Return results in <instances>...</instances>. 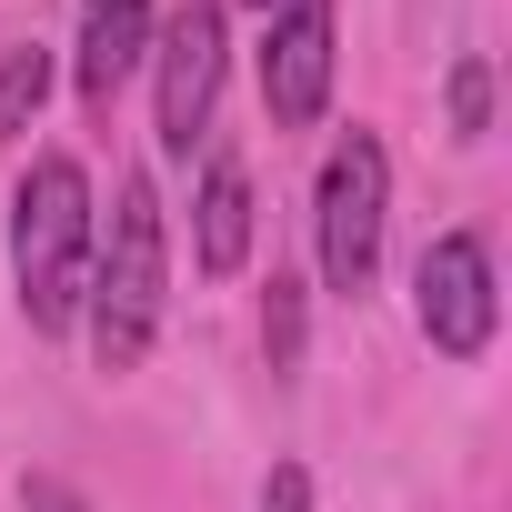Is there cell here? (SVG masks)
Returning a JSON list of instances; mask_svg holds the SVG:
<instances>
[{
  "label": "cell",
  "instance_id": "6da1fadb",
  "mask_svg": "<svg viewBox=\"0 0 512 512\" xmlns=\"http://www.w3.org/2000/svg\"><path fill=\"white\" fill-rule=\"evenodd\" d=\"M91 241H101L91 171H81L71 151H41V161H31V181L11 191V282H21L31 332H71V322H81Z\"/></svg>",
  "mask_w": 512,
  "mask_h": 512
},
{
  "label": "cell",
  "instance_id": "7a4b0ae2",
  "mask_svg": "<svg viewBox=\"0 0 512 512\" xmlns=\"http://www.w3.org/2000/svg\"><path fill=\"white\" fill-rule=\"evenodd\" d=\"M161 292H171V231H161V191L131 171L111 191V221L91 241V292H81L101 372H141V352L161 332Z\"/></svg>",
  "mask_w": 512,
  "mask_h": 512
},
{
  "label": "cell",
  "instance_id": "3957f363",
  "mask_svg": "<svg viewBox=\"0 0 512 512\" xmlns=\"http://www.w3.org/2000/svg\"><path fill=\"white\" fill-rule=\"evenodd\" d=\"M382 211H392V161L372 131H342L312 191V231H322V282L332 292H372L382 272Z\"/></svg>",
  "mask_w": 512,
  "mask_h": 512
},
{
  "label": "cell",
  "instance_id": "277c9868",
  "mask_svg": "<svg viewBox=\"0 0 512 512\" xmlns=\"http://www.w3.org/2000/svg\"><path fill=\"white\" fill-rule=\"evenodd\" d=\"M412 312H422V342L442 362H482L492 352L502 292H492V241L482 231H442L422 262H412Z\"/></svg>",
  "mask_w": 512,
  "mask_h": 512
},
{
  "label": "cell",
  "instance_id": "5b68a950",
  "mask_svg": "<svg viewBox=\"0 0 512 512\" xmlns=\"http://www.w3.org/2000/svg\"><path fill=\"white\" fill-rule=\"evenodd\" d=\"M151 61H161V151L191 161L221 101V0H171V21L151 31Z\"/></svg>",
  "mask_w": 512,
  "mask_h": 512
},
{
  "label": "cell",
  "instance_id": "8992f818",
  "mask_svg": "<svg viewBox=\"0 0 512 512\" xmlns=\"http://www.w3.org/2000/svg\"><path fill=\"white\" fill-rule=\"evenodd\" d=\"M262 101L282 131H312L332 101V0H282L262 41Z\"/></svg>",
  "mask_w": 512,
  "mask_h": 512
},
{
  "label": "cell",
  "instance_id": "52a82bcc",
  "mask_svg": "<svg viewBox=\"0 0 512 512\" xmlns=\"http://www.w3.org/2000/svg\"><path fill=\"white\" fill-rule=\"evenodd\" d=\"M191 262H201L211 282L251 262V181H241V161H211V171H201V201H191Z\"/></svg>",
  "mask_w": 512,
  "mask_h": 512
},
{
  "label": "cell",
  "instance_id": "ba28073f",
  "mask_svg": "<svg viewBox=\"0 0 512 512\" xmlns=\"http://www.w3.org/2000/svg\"><path fill=\"white\" fill-rule=\"evenodd\" d=\"M151 61V0H121V11H91V31H81V101L111 121V101H121V81Z\"/></svg>",
  "mask_w": 512,
  "mask_h": 512
},
{
  "label": "cell",
  "instance_id": "9c48e42d",
  "mask_svg": "<svg viewBox=\"0 0 512 512\" xmlns=\"http://www.w3.org/2000/svg\"><path fill=\"white\" fill-rule=\"evenodd\" d=\"M41 101H51V51H11V61H0V141L31 131Z\"/></svg>",
  "mask_w": 512,
  "mask_h": 512
},
{
  "label": "cell",
  "instance_id": "30bf717a",
  "mask_svg": "<svg viewBox=\"0 0 512 512\" xmlns=\"http://www.w3.org/2000/svg\"><path fill=\"white\" fill-rule=\"evenodd\" d=\"M262 352H272V372H302V282H292V272H272V302H262Z\"/></svg>",
  "mask_w": 512,
  "mask_h": 512
},
{
  "label": "cell",
  "instance_id": "8fae6325",
  "mask_svg": "<svg viewBox=\"0 0 512 512\" xmlns=\"http://www.w3.org/2000/svg\"><path fill=\"white\" fill-rule=\"evenodd\" d=\"M452 131L462 141L492 131V61H452Z\"/></svg>",
  "mask_w": 512,
  "mask_h": 512
},
{
  "label": "cell",
  "instance_id": "7c38bea8",
  "mask_svg": "<svg viewBox=\"0 0 512 512\" xmlns=\"http://www.w3.org/2000/svg\"><path fill=\"white\" fill-rule=\"evenodd\" d=\"M262 512H312V472H302V462H272V482H262Z\"/></svg>",
  "mask_w": 512,
  "mask_h": 512
},
{
  "label": "cell",
  "instance_id": "4fadbf2b",
  "mask_svg": "<svg viewBox=\"0 0 512 512\" xmlns=\"http://www.w3.org/2000/svg\"><path fill=\"white\" fill-rule=\"evenodd\" d=\"M21 512H81V492H71V482H31V502H21Z\"/></svg>",
  "mask_w": 512,
  "mask_h": 512
},
{
  "label": "cell",
  "instance_id": "5bb4252c",
  "mask_svg": "<svg viewBox=\"0 0 512 512\" xmlns=\"http://www.w3.org/2000/svg\"><path fill=\"white\" fill-rule=\"evenodd\" d=\"M251 11H262V21H272V11H282V0H251Z\"/></svg>",
  "mask_w": 512,
  "mask_h": 512
},
{
  "label": "cell",
  "instance_id": "9a60e30c",
  "mask_svg": "<svg viewBox=\"0 0 512 512\" xmlns=\"http://www.w3.org/2000/svg\"><path fill=\"white\" fill-rule=\"evenodd\" d=\"M81 11H121V0H81Z\"/></svg>",
  "mask_w": 512,
  "mask_h": 512
}]
</instances>
